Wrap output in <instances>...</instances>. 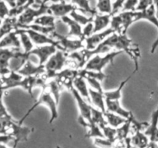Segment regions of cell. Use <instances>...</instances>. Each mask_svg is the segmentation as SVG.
Instances as JSON below:
<instances>
[{
  "label": "cell",
  "instance_id": "6da1fadb",
  "mask_svg": "<svg viewBox=\"0 0 158 148\" xmlns=\"http://www.w3.org/2000/svg\"><path fill=\"white\" fill-rule=\"evenodd\" d=\"M57 104L58 103L56 102V100H55L54 97L52 96V94L51 93L50 91L48 89L47 86H46V84L43 87V90H42L41 94L39 97L38 100L35 102L34 105H32V107L30 109H29V110L27 111L26 114L23 116V118L19 120V123L23 124V121L26 119V117L35 109L38 106H40V105H43V106H46L48 109H49L51 113V117L50 120H49V123L52 124L53 123L54 120H56L58 118V108H57Z\"/></svg>",
  "mask_w": 158,
  "mask_h": 148
},
{
  "label": "cell",
  "instance_id": "7a4b0ae2",
  "mask_svg": "<svg viewBox=\"0 0 158 148\" xmlns=\"http://www.w3.org/2000/svg\"><path fill=\"white\" fill-rule=\"evenodd\" d=\"M134 23H136L135 11H123L112 15L110 28L120 35H127L129 27Z\"/></svg>",
  "mask_w": 158,
  "mask_h": 148
},
{
  "label": "cell",
  "instance_id": "3957f363",
  "mask_svg": "<svg viewBox=\"0 0 158 148\" xmlns=\"http://www.w3.org/2000/svg\"><path fill=\"white\" fill-rule=\"evenodd\" d=\"M121 51L114 50L106 54H98L91 57L86 63L83 69L86 70L103 72V68L110 63H113L114 59L122 53Z\"/></svg>",
  "mask_w": 158,
  "mask_h": 148
},
{
  "label": "cell",
  "instance_id": "277c9868",
  "mask_svg": "<svg viewBox=\"0 0 158 148\" xmlns=\"http://www.w3.org/2000/svg\"><path fill=\"white\" fill-rule=\"evenodd\" d=\"M48 0H43L38 8L29 7L18 17V29L22 26L30 25L34 23L38 17L49 12Z\"/></svg>",
  "mask_w": 158,
  "mask_h": 148
},
{
  "label": "cell",
  "instance_id": "5b68a950",
  "mask_svg": "<svg viewBox=\"0 0 158 148\" xmlns=\"http://www.w3.org/2000/svg\"><path fill=\"white\" fill-rule=\"evenodd\" d=\"M65 52L64 51L58 49L44 65L47 79H54L56 74L62 71L67 59Z\"/></svg>",
  "mask_w": 158,
  "mask_h": 148
},
{
  "label": "cell",
  "instance_id": "8992f818",
  "mask_svg": "<svg viewBox=\"0 0 158 148\" xmlns=\"http://www.w3.org/2000/svg\"><path fill=\"white\" fill-rule=\"evenodd\" d=\"M51 37L59 42L63 50L66 52L72 53V52H77L80 49L81 50L85 48L84 39H72L69 37L64 36V35L57 33L56 31L52 34Z\"/></svg>",
  "mask_w": 158,
  "mask_h": 148
},
{
  "label": "cell",
  "instance_id": "52a82bcc",
  "mask_svg": "<svg viewBox=\"0 0 158 148\" xmlns=\"http://www.w3.org/2000/svg\"><path fill=\"white\" fill-rule=\"evenodd\" d=\"M74 99L77 102V107H78L80 116L79 117H82L84 120L88 122H93L92 120V106L90 103L85 100L81 95L78 92L77 89L73 88L71 91Z\"/></svg>",
  "mask_w": 158,
  "mask_h": 148
},
{
  "label": "cell",
  "instance_id": "ba28073f",
  "mask_svg": "<svg viewBox=\"0 0 158 148\" xmlns=\"http://www.w3.org/2000/svg\"><path fill=\"white\" fill-rule=\"evenodd\" d=\"M114 32V29L112 28H108L105 30L100 32L94 33L89 37H87L84 39L85 49L88 51H92L95 49L100 44H101L107 37L112 35Z\"/></svg>",
  "mask_w": 158,
  "mask_h": 148
},
{
  "label": "cell",
  "instance_id": "9c48e42d",
  "mask_svg": "<svg viewBox=\"0 0 158 148\" xmlns=\"http://www.w3.org/2000/svg\"><path fill=\"white\" fill-rule=\"evenodd\" d=\"M19 49L12 48H1L0 49V67H1V76H6L11 72L9 68L10 62L16 56Z\"/></svg>",
  "mask_w": 158,
  "mask_h": 148
},
{
  "label": "cell",
  "instance_id": "30bf717a",
  "mask_svg": "<svg viewBox=\"0 0 158 148\" xmlns=\"http://www.w3.org/2000/svg\"><path fill=\"white\" fill-rule=\"evenodd\" d=\"M58 50L56 46L53 45H45V46H37V47L33 48L28 55L36 56L39 58V64L45 65L49 59Z\"/></svg>",
  "mask_w": 158,
  "mask_h": 148
},
{
  "label": "cell",
  "instance_id": "8fae6325",
  "mask_svg": "<svg viewBox=\"0 0 158 148\" xmlns=\"http://www.w3.org/2000/svg\"><path fill=\"white\" fill-rule=\"evenodd\" d=\"M24 30L25 32L29 34V35L30 36L31 39L32 40L34 44L37 45V46L53 45V46H56L59 50H63L59 42L56 40L55 39L52 38V37L45 35V34L40 33V32H37L35 31L31 30V29H24Z\"/></svg>",
  "mask_w": 158,
  "mask_h": 148
},
{
  "label": "cell",
  "instance_id": "7c38bea8",
  "mask_svg": "<svg viewBox=\"0 0 158 148\" xmlns=\"http://www.w3.org/2000/svg\"><path fill=\"white\" fill-rule=\"evenodd\" d=\"M78 8L73 4H68L62 0L60 2L52 3L49 6V13L55 17H62L69 15L73 11L77 10Z\"/></svg>",
  "mask_w": 158,
  "mask_h": 148
},
{
  "label": "cell",
  "instance_id": "4fadbf2b",
  "mask_svg": "<svg viewBox=\"0 0 158 148\" xmlns=\"http://www.w3.org/2000/svg\"><path fill=\"white\" fill-rule=\"evenodd\" d=\"M18 72L24 77L39 76L46 73V68L44 65L39 64L38 66H36L28 60L23 64L21 69L18 71Z\"/></svg>",
  "mask_w": 158,
  "mask_h": 148
},
{
  "label": "cell",
  "instance_id": "5bb4252c",
  "mask_svg": "<svg viewBox=\"0 0 158 148\" xmlns=\"http://www.w3.org/2000/svg\"><path fill=\"white\" fill-rule=\"evenodd\" d=\"M106 111L114 113L126 119H130L133 116L131 111L127 110L122 106L120 100H106Z\"/></svg>",
  "mask_w": 158,
  "mask_h": 148
},
{
  "label": "cell",
  "instance_id": "9a60e30c",
  "mask_svg": "<svg viewBox=\"0 0 158 148\" xmlns=\"http://www.w3.org/2000/svg\"><path fill=\"white\" fill-rule=\"evenodd\" d=\"M61 20L65 23V24L67 25L69 27V32H68L67 35L68 37H77L78 39H82L83 38V29H82L81 25L79 24L77 22H76L75 20L73 19L69 15H66V16H63L61 18Z\"/></svg>",
  "mask_w": 158,
  "mask_h": 148
},
{
  "label": "cell",
  "instance_id": "2e32d148",
  "mask_svg": "<svg viewBox=\"0 0 158 148\" xmlns=\"http://www.w3.org/2000/svg\"><path fill=\"white\" fill-rule=\"evenodd\" d=\"M22 46L19 35L16 30L4 35L1 38L0 48H12V49H19Z\"/></svg>",
  "mask_w": 158,
  "mask_h": 148
},
{
  "label": "cell",
  "instance_id": "e0dca14e",
  "mask_svg": "<svg viewBox=\"0 0 158 148\" xmlns=\"http://www.w3.org/2000/svg\"><path fill=\"white\" fill-rule=\"evenodd\" d=\"M144 134L149 137L151 142H158V106L153 112L151 123L148 124Z\"/></svg>",
  "mask_w": 158,
  "mask_h": 148
},
{
  "label": "cell",
  "instance_id": "ac0fdd59",
  "mask_svg": "<svg viewBox=\"0 0 158 148\" xmlns=\"http://www.w3.org/2000/svg\"><path fill=\"white\" fill-rule=\"evenodd\" d=\"M136 22L140 20H147L152 23L158 29V18L156 15V9L154 5L143 11H135Z\"/></svg>",
  "mask_w": 158,
  "mask_h": 148
},
{
  "label": "cell",
  "instance_id": "d6986e66",
  "mask_svg": "<svg viewBox=\"0 0 158 148\" xmlns=\"http://www.w3.org/2000/svg\"><path fill=\"white\" fill-rule=\"evenodd\" d=\"M112 15V14H96L93 21L94 26V33L106 29V27L110 24Z\"/></svg>",
  "mask_w": 158,
  "mask_h": 148
},
{
  "label": "cell",
  "instance_id": "ffe728a7",
  "mask_svg": "<svg viewBox=\"0 0 158 148\" xmlns=\"http://www.w3.org/2000/svg\"><path fill=\"white\" fill-rule=\"evenodd\" d=\"M89 97L91 105H94L96 108L105 112L106 111V98L104 92H99L89 88Z\"/></svg>",
  "mask_w": 158,
  "mask_h": 148
},
{
  "label": "cell",
  "instance_id": "44dd1931",
  "mask_svg": "<svg viewBox=\"0 0 158 148\" xmlns=\"http://www.w3.org/2000/svg\"><path fill=\"white\" fill-rule=\"evenodd\" d=\"M74 89L78 91L79 93L87 100L90 103V97H89V87L86 80L81 76H77L73 82ZM91 104V103H90Z\"/></svg>",
  "mask_w": 158,
  "mask_h": 148
},
{
  "label": "cell",
  "instance_id": "7402d4cb",
  "mask_svg": "<svg viewBox=\"0 0 158 148\" xmlns=\"http://www.w3.org/2000/svg\"><path fill=\"white\" fill-rule=\"evenodd\" d=\"M18 29V18L8 16L2 21L1 38Z\"/></svg>",
  "mask_w": 158,
  "mask_h": 148
},
{
  "label": "cell",
  "instance_id": "603a6c76",
  "mask_svg": "<svg viewBox=\"0 0 158 148\" xmlns=\"http://www.w3.org/2000/svg\"><path fill=\"white\" fill-rule=\"evenodd\" d=\"M135 71H134L132 74L131 76L127 77L126 80H123L121 83H120L117 89H114V90H110V91H105L104 95L106 100H120L122 97V90H123V87L125 86V85L128 83L131 78L132 77V76L135 73Z\"/></svg>",
  "mask_w": 158,
  "mask_h": 148
},
{
  "label": "cell",
  "instance_id": "cb8c5ba5",
  "mask_svg": "<svg viewBox=\"0 0 158 148\" xmlns=\"http://www.w3.org/2000/svg\"><path fill=\"white\" fill-rule=\"evenodd\" d=\"M104 115L108 125L112 126V127L116 128V129L124 124L129 120V119H126L124 117H121V116L118 115V114L109 112V111H105Z\"/></svg>",
  "mask_w": 158,
  "mask_h": 148
},
{
  "label": "cell",
  "instance_id": "d4e9b609",
  "mask_svg": "<svg viewBox=\"0 0 158 148\" xmlns=\"http://www.w3.org/2000/svg\"><path fill=\"white\" fill-rule=\"evenodd\" d=\"M149 137L140 130L136 131L135 134L130 138L131 144L137 148H146L149 144Z\"/></svg>",
  "mask_w": 158,
  "mask_h": 148
},
{
  "label": "cell",
  "instance_id": "484cf974",
  "mask_svg": "<svg viewBox=\"0 0 158 148\" xmlns=\"http://www.w3.org/2000/svg\"><path fill=\"white\" fill-rule=\"evenodd\" d=\"M16 32H18L19 35L20 41H21L22 46H23V49H24V52L28 54L33 49V42L31 39L29 34L25 32L24 29H18L16 30Z\"/></svg>",
  "mask_w": 158,
  "mask_h": 148
},
{
  "label": "cell",
  "instance_id": "4316f807",
  "mask_svg": "<svg viewBox=\"0 0 158 148\" xmlns=\"http://www.w3.org/2000/svg\"><path fill=\"white\" fill-rule=\"evenodd\" d=\"M92 120L94 123L98 125L100 128L108 125L106 122V117H105L104 112L96 107L92 106Z\"/></svg>",
  "mask_w": 158,
  "mask_h": 148
},
{
  "label": "cell",
  "instance_id": "83f0119b",
  "mask_svg": "<svg viewBox=\"0 0 158 148\" xmlns=\"http://www.w3.org/2000/svg\"><path fill=\"white\" fill-rule=\"evenodd\" d=\"M46 86H47L48 89L51 92V93L52 94L57 103H59L60 93H61L60 92H61L62 88H63L61 83L56 79H52V80L46 84Z\"/></svg>",
  "mask_w": 158,
  "mask_h": 148
},
{
  "label": "cell",
  "instance_id": "f1b7e54d",
  "mask_svg": "<svg viewBox=\"0 0 158 148\" xmlns=\"http://www.w3.org/2000/svg\"><path fill=\"white\" fill-rule=\"evenodd\" d=\"M56 17L52 15H43L38 17L34 21L33 23L41 26H46V27H53L56 28L55 26Z\"/></svg>",
  "mask_w": 158,
  "mask_h": 148
},
{
  "label": "cell",
  "instance_id": "f546056e",
  "mask_svg": "<svg viewBox=\"0 0 158 148\" xmlns=\"http://www.w3.org/2000/svg\"><path fill=\"white\" fill-rule=\"evenodd\" d=\"M72 4L77 6L79 9L83 11V12H89L93 15L97 14V11L93 9L89 5V0H71Z\"/></svg>",
  "mask_w": 158,
  "mask_h": 148
},
{
  "label": "cell",
  "instance_id": "4dcf8cb0",
  "mask_svg": "<svg viewBox=\"0 0 158 148\" xmlns=\"http://www.w3.org/2000/svg\"><path fill=\"white\" fill-rule=\"evenodd\" d=\"M97 9L102 14H112L113 4L111 0H97Z\"/></svg>",
  "mask_w": 158,
  "mask_h": 148
},
{
  "label": "cell",
  "instance_id": "1f68e13d",
  "mask_svg": "<svg viewBox=\"0 0 158 148\" xmlns=\"http://www.w3.org/2000/svg\"><path fill=\"white\" fill-rule=\"evenodd\" d=\"M69 16L73 18V19L75 20L76 22L79 23L81 26H86V24H88L89 23L94 21V18L93 17H87L86 15H83L81 13H78L77 12V10H74L69 14Z\"/></svg>",
  "mask_w": 158,
  "mask_h": 148
},
{
  "label": "cell",
  "instance_id": "d6a6232c",
  "mask_svg": "<svg viewBox=\"0 0 158 148\" xmlns=\"http://www.w3.org/2000/svg\"><path fill=\"white\" fill-rule=\"evenodd\" d=\"M102 131L104 135L105 138L114 142L117 138V129L112 127V126L106 125L102 128Z\"/></svg>",
  "mask_w": 158,
  "mask_h": 148
},
{
  "label": "cell",
  "instance_id": "836d02e7",
  "mask_svg": "<svg viewBox=\"0 0 158 148\" xmlns=\"http://www.w3.org/2000/svg\"><path fill=\"white\" fill-rule=\"evenodd\" d=\"M131 117L122 126L117 128V138L125 139L128 136L131 125Z\"/></svg>",
  "mask_w": 158,
  "mask_h": 148
},
{
  "label": "cell",
  "instance_id": "e575fe53",
  "mask_svg": "<svg viewBox=\"0 0 158 148\" xmlns=\"http://www.w3.org/2000/svg\"><path fill=\"white\" fill-rule=\"evenodd\" d=\"M94 143L100 148H112L114 142L105 137H97L94 138Z\"/></svg>",
  "mask_w": 158,
  "mask_h": 148
},
{
  "label": "cell",
  "instance_id": "d590c367",
  "mask_svg": "<svg viewBox=\"0 0 158 148\" xmlns=\"http://www.w3.org/2000/svg\"><path fill=\"white\" fill-rule=\"evenodd\" d=\"M83 78L86 80L89 88L94 89V90L99 91V92H104L101 86V81L97 80V79L91 78V77H83Z\"/></svg>",
  "mask_w": 158,
  "mask_h": 148
},
{
  "label": "cell",
  "instance_id": "8d00e7d4",
  "mask_svg": "<svg viewBox=\"0 0 158 148\" xmlns=\"http://www.w3.org/2000/svg\"><path fill=\"white\" fill-rule=\"evenodd\" d=\"M154 5V0H139L135 11H143Z\"/></svg>",
  "mask_w": 158,
  "mask_h": 148
},
{
  "label": "cell",
  "instance_id": "74e56055",
  "mask_svg": "<svg viewBox=\"0 0 158 148\" xmlns=\"http://www.w3.org/2000/svg\"><path fill=\"white\" fill-rule=\"evenodd\" d=\"M94 33V26L93 22L89 23L88 24H86V26H84L83 29V39H85L87 37H89L90 35H92Z\"/></svg>",
  "mask_w": 158,
  "mask_h": 148
},
{
  "label": "cell",
  "instance_id": "f35d334b",
  "mask_svg": "<svg viewBox=\"0 0 158 148\" xmlns=\"http://www.w3.org/2000/svg\"><path fill=\"white\" fill-rule=\"evenodd\" d=\"M9 12H10V9L8 7V4L4 0H2L1 5H0V15H1L2 21L9 16Z\"/></svg>",
  "mask_w": 158,
  "mask_h": 148
},
{
  "label": "cell",
  "instance_id": "ab89813d",
  "mask_svg": "<svg viewBox=\"0 0 158 148\" xmlns=\"http://www.w3.org/2000/svg\"><path fill=\"white\" fill-rule=\"evenodd\" d=\"M138 2L139 0H127L121 12L123 11H135Z\"/></svg>",
  "mask_w": 158,
  "mask_h": 148
},
{
  "label": "cell",
  "instance_id": "60d3db41",
  "mask_svg": "<svg viewBox=\"0 0 158 148\" xmlns=\"http://www.w3.org/2000/svg\"><path fill=\"white\" fill-rule=\"evenodd\" d=\"M127 0H115L114 2L113 3L112 15H115L119 11L122 10Z\"/></svg>",
  "mask_w": 158,
  "mask_h": 148
},
{
  "label": "cell",
  "instance_id": "b9f144b4",
  "mask_svg": "<svg viewBox=\"0 0 158 148\" xmlns=\"http://www.w3.org/2000/svg\"><path fill=\"white\" fill-rule=\"evenodd\" d=\"M154 5L156 9V15H157V17L158 18V0H154ZM157 47H158V36L157 39H156L155 41L154 42V43L152 44V46H151V53H154Z\"/></svg>",
  "mask_w": 158,
  "mask_h": 148
},
{
  "label": "cell",
  "instance_id": "7bdbcfd3",
  "mask_svg": "<svg viewBox=\"0 0 158 148\" xmlns=\"http://www.w3.org/2000/svg\"><path fill=\"white\" fill-rule=\"evenodd\" d=\"M4 1L7 3L8 6H10L11 9H12V8H15V6H16L17 0H4Z\"/></svg>",
  "mask_w": 158,
  "mask_h": 148
},
{
  "label": "cell",
  "instance_id": "ee69618b",
  "mask_svg": "<svg viewBox=\"0 0 158 148\" xmlns=\"http://www.w3.org/2000/svg\"><path fill=\"white\" fill-rule=\"evenodd\" d=\"M17 144H18V143H14L13 146H12V147H9V146H8L7 144H6V143H1V145H0V148H16Z\"/></svg>",
  "mask_w": 158,
  "mask_h": 148
},
{
  "label": "cell",
  "instance_id": "f6af8a7d",
  "mask_svg": "<svg viewBox=\"0 0 158 148\" xmlns=\"http://www.w3.org/2000/svg\"><path fill=\"white\" fill-rule=\"evenodd\" d=\"M146 148H157V147H156L155 143H154V142H151Z\"/></svg>",
  "mask_w": 158,
  "mask_h": 148
},
{
  "label": "cell",
  "instance_id": "bcb514c9",
  "mask_svg": "<svg viewBox=\"0 0 158 148\" xmlns=\"http://www.w3.org/2000/svg\"><path fill=\"white\" fill-rule=\"evenodd\" d=\"M48 1H52L53 3H56V2H61L62 0H48Z\"/></svg>",
  "mask_w": 158,
  "mask_h": 148
},
{
  "label": "cell",
  "instance_id": "7dc6e473",
  "mask_svg": "<svg viewBox=\"0 0 158 148\" xmlns=\"http://www.w3.org/2000/svg\"><path fill=\"white\" fill-rule=\"evenodd\" d=\"M56 148H60V146H57V147H56Z\"/></svg>",
  "mask_w": 158,
  "mask_h": 148
},
{
  "label": "cell",
  "instance_id": "c3c4849f",
  "mask_svg": "<svg viewBox=\"0 0 158 148\" xmlns=\"http://www.w3.org/2000/svg\"><path fill=\"white\" fill-rule=\"evenodd\" d=\"M157 148H158V147H157Z\"/></svg>",
  "mask_w": 158,
  "mask_h": 148
}]
</instances>
